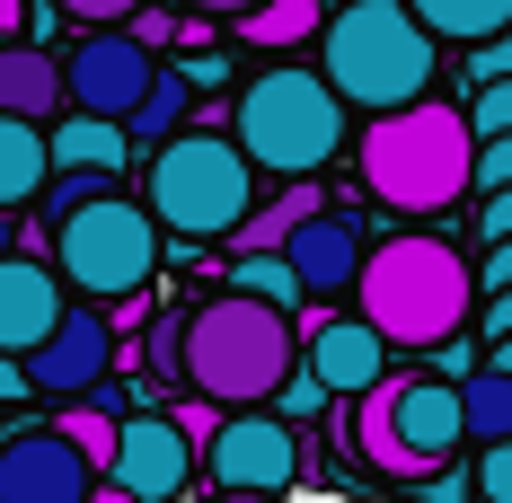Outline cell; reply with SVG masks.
Wrapping results in <instances>:
<instances>
[{"instance_id":"2","label":"cell","mask_w":512,"mask_h":503,"mask_svg":"<svg viewBox=\"0 0 512 503\" xmlns=\"http://www.w3.org/2000/svg\"><path fill=\"white\" fill-rule=\"evenodd\" d=\"M301 362V327H292V309L256 301V292H212V301L186 309V327H177V380L212 406H265L274 398V380Z\"/></svg>"},{"instance_id":"36","label":"cell","mask_w":512,"mask_h":503,"mask_svg":"<svg viewBox=\"0 0 512 503\" xmlns=\"http://www.w3.org/2000/svg\"><path fill=\"white\" fill-rule=\"evenodd\" d=\"M177 327H186V318H159V327H151V362H159V371H177Z\"/></svg>"},{"instance_id":"16","label":"cell","mask_w":512,"mask_h":503,"mask_svg":"<svg viewBox=\"0 0 512 503\" xmlns=\"http://www.w3.org/2000/svg\"><path fill=\"white\" fill-rule=\"evenodd\" d=\"M62 301H71V292H62V274H53L45 256L9 248L0 256V353H27L53 318H62Z\"/></svg>"},{"instance_id":"33","label":"cell","mask_w":512,"mask_h":503,"mask_svg":"<svg viewBox=\"0 0 512 503\" xmlns=\"http://www.w3.org/2000/svg\"><path fill=\"white\" fill-rule=\"evenodd\" d=\"M53 9H71L80 27H106V18H133V0H53Z\"/></svg>"},{"instance_id":"17","label":"cell","mask_w":512,"mask_h":503,"mask_svg":"<svg viewBox=\"0 0 512 503\" xmlns=\"http://www.w3.org/2000/svg\"><path fill=\"white\" fill-rule=\"evenodd\" d=\"M0 115H62V53L36 36H0Z\"/></svg>"},{"instance_id":"30","label":"cell","mask_w":512,"mask_h":503,"mask_svg":"<svg viewBox=\"0 0 512 503\" xmlns=\"http://www.w3.org/2000/svg\"><path fill=\"white\" fill-rule=\"evenodd\" d=\"M468 53V80H504L512 71V27H495V36H477V45H460Z\"/></svg>"},{"instance_id":"12","label":"cell","mask_w":512,"mask_h":503,"mask_svg":"<svg viewBox=\"0 0 512 503\" xmlns=\"http://www.w3.org/2000/svg\"><path fill=\"white\" fill-rule=\"evenodd\" d=\"M98 477L133 503H168L195 477V442H186L177 415H115V451H106Z\"/></svg>"},{"instance_id":"32","label":"cell","mask_w":512,"mask_h":503,"mask_svg":"<svg viewBox=\"0 0 512 503\" xmlns=\"http://www.w3.org/2000/svg\"><path fill=\"white\" fill-rule=\"evenodd\" d=\"M504 283H512V230L486 239V256H477V292H504Z\"/></svg>"},{"instance_id":"5","label":"cell","mask_w":512,"mask_h":503,"mask_svg":"<svg viewBox=\"0 0 512 503\" xmlns=\"http://www.w3.org/2000/svg\"><path fill=\"white\" fill-rule=\"evenodd\" d=\"M345 115L354 106L327 89V71H301V62H274L239 89V115H230V142L248 151V168L265 177H318L327 159L345 151Z\"/></svg>"},{"instance_id":"1","label":"cell","mask_w":512,"mask_h":503,"mask_svg":"<svg viewBox=\"0 0 512 503\" xmlns=\"http://www.w3.org/2000/svg\"><path fill=\"white\" fill-rule=\"evenodd\" d=\"M468 292H477L468 248L442 239V230H398V239L362 248V265H354V309L398 353H433L442 336H460L468 327Z\"/></svg>"},{"instance_id":"34","label":"cell","mask_w":512,"mask_h":503,"mask_svg":"<svg viewBox=\"0 0 512 503\" xmlns=\"http://www.w3.org/2000/svg\"><path fill=\"white\" fill-rule=\"evenodd\" d=\"M124 27H133L142 45H168V27H177V18H168V9H142V0H133V18H124Z\"/></svg>"},{"instance_id":"38","label":"cell","mask_w":512,"mask_h":503,"mask_svg":"<svg viewBox=\"0 0 512 503\" xmlns=\"http://www.w3.org/2000/svg\"><path fill=\"white\" fill-rule=\"evenodd\" d=\"M177 424H186V442H204L212 424H221V406H212V398H195V406H186V415H177Z\"/></svg>"},{"instance_id":"13","label":"cell","mask_w":512,"mask_h":503,"mask_svg":"<svg viewBox=\"0 0 512 503\" xmlns=\"http://www.w3.org/2000/svg\"><path fill=\"white\" fill-rule=\"evenodd\" d=\"M389 362H398V345H389L362 309H354V318H327V309H318V318L301 327V371L327 389V398H362Z\"/></svg>"},{"instance_id":"7","label":"cell","mask_w":512,"mask_h":503,"mask_svg":"<svg viewBox=\"0 0 512 503\" xmlns=\"http://www.w3.org/2000/svg\"><path fill=\"white\" fill-rule=\"evenodd\" d=\"M45 230H53V274H62V292H80V301H133V292H151L159 221H151V203H133L124 186L71 203Z\"/></svg>"},{"instance_id":"39","label":"cell","mask_w":512,"mask_h":503,"mask_svg":"<svg viewBox=\"0 0 512 503\" xmlns=\"http://www.w3.org/2000/svg\"><path fill=\"white\" fill-rule=\"evenodd\" d=\"M486 336H512V283H504V292H486Z\"/></svg>"},{"instance_id":"15","label":"cell","mask_w":512,"mask_h":503,"mask_svg":"<svg viewBox=\"0 0 512 503\" xmlns=\"http://www.w3.org/2000/svg\"><path fill=\"white\" fill-rule=\"evenodd\" d=\"M283 265L301 274V301H336V292H354V265H362V221L345 212H301L292 230H283Z\"/></svg>"},{"instance_id":"22","label":"cell","mask_w":512,"mask_h":503,"mask_svg":"<svg viewBox=\"0 0 512 503\" xmlns=\"http://www.w3.org/2000/svg\"><path fill=\"white\" fill-rule=\"evenodd\" d=\"M318 18H327V0H256V9H239V36L265 53H292L318 36Z\"/></svg>"},{"instance_id":"4","label":"cell","mask_w":512,"mask_h":503,"mask_svg":"<svg viewBox=\"0 0 512 503\" xmlns=\"http://www.w3.org/2000/svg\"><path fill=\"white\" fill-rule=\"evenodd\" d=\"M318 36H327V89L345 106H362V115L407 106L442 80V36L407 0H336L318 18Z\"/></svg>"},{"instance_id":"26","label":"cell","mask_w":512,"mask_h":503,"mask_svg":"<svg viewBox=\"0 0 512 503\" xmlns=\"http://www.w3.org/2000/svg\"><path fill=\"white\" fill-rule=\"evenodd\" d=\"M62 406H71V415H62L53 433L89 459V468H106V451H115V406H106V398H62Z\"/></svg>"},{"instance_id":"43","label":"cell","mask_w":512,"mask_h":503,"mask_svg":"<svg viewBox=\"0 0 512 503\" xmlns=\"http://www.w3.org/2000/svg\"><path fill=\"white\" fill-rule=\"evenodd\" d=\"M9 248H18V221H9V212H0V256H9Z\"/></svg>"},{"instance_id":"20","label":"cell","mask_w":512,"mask_h":503,"mask_svg":"<svg viewBox=\"0 0 512 503\" xmlns=\"http://www.w3.org/2000/svg\"><path fill=\"white\" fill-rule=\"evenodd\" d=\"M451 389H460V433H468V442H495V433H512V371H495V362H468Z\"/></svg>"},{"instance_id":"28","label":"cell","mask_w":512,"mask_h":503,"mask_svg":"<svg viewBox=\"0 0 512 503\" xmlns=\"http://www.w3.org/2000/svg\"><path fill=\"white\" fill-rule=\"evenodd\" d=\"M477 495L512 503V433H495V442H477Z\"/></svg>"},{"instance_id":"9","label":"cell","mask_w":512,"mask_h":503,"mask_svg":"<svg viewBox=\"0 0 512 503\" xmlns=\"http://www.w3.org/2000/svg\"><path fill=\"white\" fill-rule=\"evenodd\" d=\"M204 477L230 495H283L301 477V424L274 406H221V424L204 433Z\"/></svg>"},{"instance_id":"25","label":"cell","mask_w":512,"mask_h":503,"mask_svg":"<svg viewBox=\"0 0 512 503\" xmlns=\"http://www.w3.org/2000/svg\"><path fill=\"white\" fill-rule=\"evenodd\" d=\"M230 283H239V292H256V301H274V309H301V274L283 265V248H239Z\"/></svg>"},{"instance_id":"8","label":"cell","mask_w":512,"mask_h":503,"mask_svg":"<svg viewBox=\"0 0 512 503\" xmlns=\"http://www.w3.org/2000/svg\"><path fill=\"white\" fill-rule=\"evenodd\" d=\"M460 442H468L460 433V389L442 371H424V380H389L380 371L354 398V451L380 477H433Z\"/></svg>"},{"instance_id":"42","label":"cell","mask_w":512,"mask_h":503,"mask_svg":"<svg viewBox=\"0 0 512 503\" xmlns=\"http://www.w3.org/2000/svg\"><path fill=\"white\" fill-rule=\"evenodd\" d=\"M18 18H27V0H0V36H18Z\"/></svg>"},{"instance_id":"35","label":"cell","mask_w":512,"mask_h":503,"mask_svg":"<svg viewBox=\"0 0 512 503\" xmlns=\"http://www.w3.org/2000/svg\"><path fill=\"white\" fill-rule=\"evenodd\" d=\"M177 71H186L195 89H221V80H230V62H221V53H195V62H177Z\"/></svg>"},{"instance_id":"44","label":"cell","mask_w":512,"mask_h":503,"mask_svg":"<svg viewBox=\"0 0 512 503\" xmlns=\"http://www.w3.org/2000/svg\"><path fill=\"white\" fill-rule=\"evenodd\" d=\"M327 9H336V0H327Z\"/></svg>"},{"instance_id":"6","label":"cell","mask_w":512,"mask_h":503,"mask_svg":"<svg viewBox=\"0 0 512 503\" xmlns=\"http://www.w3.org/2000/svg\"><path fill=\"white\" fill-rule=\"evenodd\" d=\"M142 203H151L159 230H177V239H230L256 203V168L230 133H186L177 124L168 142H151Z\"/></svg>"},{"instance_id":"14","label":"cell","mask_w":512,"mask_h":503,"mask_svg":"<svg viewBox=\"0 0 512 503\" xmlns=\"http://www.w3.org/2000/svg\"><path fill=\"white\" fill-rule=\"evenodd\" d=\"M98 486V468L71 451L62 433H9L0 442V503H80Z\"/></svg>"},{"instance_id":"19","label":"cell","mask_w":512,"mask_h":503,"mask_svg":"<svg viewBox=\"0 0 512 503\" xmlns=\"http://www.w3.org/2000/svg\"><path fill=\"white\" fill-rule=\"evenodd\" d=\"M53 177V151H45V124L36 115H0V212L36 203Z\"/></svg>"},{"instance_id":"24","label":"cell","mask_w":512,"mask_h":503,"mask_svg":"<svg viewBox=\"0 0 512 503\" xmlns=\"http://www.w3.org/2000/svg\"><path fill=\"white\" fill-rule=\"evenodd\" d=\"M318 177H283V195L265 203V212H256L248 203V221H239V230H230V239H239V248H283V230H292V221H301V212H318Z\"/></svg>"},{"instance_id":"23","label":"cell","mask_w":512,"mask_h":503,"mask_svg":"<svg viewBox=\"0 0 512 503\" xmlns=\"http://www.w3.org/2000/svg\"><path fill=\"white\" fill-rule=\"evenodd\" d=\"M407 9L442 36V45H477V36L512 27V0H407Z\"/></svg>"},{"instance_id":"40","label":"cell","mask_w":512,"mask_h":503,"mask_svg":"<svg viewBox=\"0 0 512 503\" xmlns=\"http://www.w3.org/2000/svg\"><path fill=\"white\" fill-rule=\"evenodd\" d=\"M195 18H239V9H256V0H186Z\"/></svg>"},{"instance_id":"10","label":"cell","mask_w":512,"mask_h":503,"mask_svg":"<svg viewBox=\"0 0 512 503\" xmlns=\"http://www.w3.org/2000/svg\"><path fill=\"white\" fill-rule=\"evenodd\" d=\"M151 45L124 27V18H106V27H80V45L62 53V106H89V115H133V98L151 89Z\"/></svg>"},{"instance_id":"21","label":"cell","mask_w":512,"mask_h":503,"mask_svg":"<svg viewBox=\"0 0 512 503\" xmlns=\"http://www.w3.org/2000/svg\"><path fill=\"white\" fill-rule=\"evenodd\" d=\"M186 106H195V80H186V71H151V89H142V98H133V115H124L133 151H151V142H168V133L186 124Z\"/></svg>"},{"instance_id":"11","label":"cell","mask_w":512,"mask_h":503,"mask_svg":"<svg viewBox=\"0 0 512 503\" xmlns=\"http://www.w3.org/2000/svg\"><path fill=\"white\" fill-rule=\"evenodd\" d=\"M18 362H27V389H45V398H89L106 371H115V327L98 318V301H62V318H53Z\"/></svg>"},{"instance_id":"27","label":"cell","mask_w":512,"mask_h":503,"mask_svg":"<svg viewBox=\"0 0 512 503\" xmlns=\"http://www.w3.org/2000/svg\"><path fill=\"white\" fill-rule=\"evenodd\" d=\"M468 133L486 142V133H512V71L504 80H477V98H468Z\"/></svg>"},{"instance_id":"29","label":"cell","mask_w":512,"mask_h":503,"mask_svg":"<svg viewBox=\"0 0 512 503\" xmlns=\"http://www.w3.org/2000/svg\"><path fill=\"white\" fill-rule=\"evenodd\" d=\"M468 186H477V195H486V186H512V133H486V142H477Z\"/></svg>"},{"instance_id":"37","label":"cell","mask_w":512,"mask_h":503,"mask_svg":"<svg viewBox=\"0 0 512 503\" xmlns=\"http://www.w3.org/2000/svg\"><path fill=\"white\" fill-rule=\"evenodd\" d=\"M27 398V362H18V353H0V406H18Z\"/></svg>"},{"instance_id":"18","label":"cell","mask_w":512,"mask_h":503,"mask_svg":"<svg viewBox=\"0 0 512 503\" xmlns=\"http://www.w3.org/2000/svg\"><path fill=\"white\" fill-rule=\"evenodd\" d=\"M45 151H53V168H124V159H133V133H124L115 115L71 106L62 124H45Z\"/></svg>"},{"instance_id":"3","label":"cell","mask_w":512,"mask_h":503,"mask_svg":"<svg viewBox=\"0 0 512 503\" xmlns=\"http://www.w3.org/2000/svg\"><path fill=\"white\" fill-rule=\"evenodd\" d=\"M362 186L389 203V212H442V203L468 195V159H477V133H468V106H442L433 89L407 106H380L362 124Z\"/></svg>"},{"instance_id":"31","label":"cell","mask_w":512,"mask_h":503,"mask_svg":"<svg viewBox=\"0 0 512 503\" xmlns=\"http://www.w3.org/2000/svg\"><path fill=\"white\" fill-rule=\"evenodd\" d=\"M504 230H512V186H486V195H477V248L504 239Z\"/></svg>"},{"instance_id":"41","label":"cell","mask_w":512,"mask_h":503,"mask_svg":"<svg viewBox=\"0 0 512 503\" xmlns=\"http://www.w3.org/2000/svg\"><path fill=\"white\" fill-rule=\"evenodd\" d=\"M486 362H495V371H512V336H486Z\"/></svg>"}]
</instances>
